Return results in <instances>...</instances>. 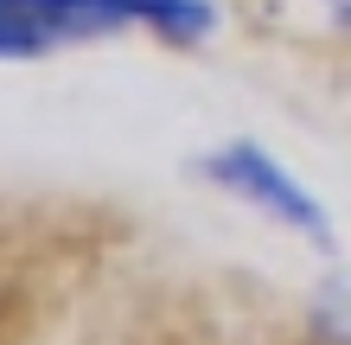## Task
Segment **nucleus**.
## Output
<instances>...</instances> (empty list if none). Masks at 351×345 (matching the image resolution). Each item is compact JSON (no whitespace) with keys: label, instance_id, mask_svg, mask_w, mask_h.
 <instances>
[{"label":"nucleus","instance_id":"obj_1","mask_svg":"<svg viewBox=\"0 0 351 345\" xmlns=\"http://www.w3.org/2000/svg\"><path fill=\"white\" fill-rule=\"evenodd\" d=\"M198 173L211 179L217 192H230L237 205L262 211L268 224L294 230L300 243H313V250H332V217H326V205H319V198L281 167L275 154L262 147V141H223V147H211V154L198 160Z\"/></svg>","mask_w":351,"mask_h":345},{"label":"nucleus","instance_id":"obj_2","mask_svg":"<svg viewBox=\"0 0 351 345\" xmlns=\"http://www.w3.org/2000/svg\"><path fill=\"white\" fill-rule=\"evenodd\" d=\"M32 7L58 38H96V32H121V26H147L167 45H204L217 32L211 0H32Z\"/></svg>","mask_w":351,"mask_h":345},{"label":"nucleus","instance_id":"obj_3","mask_svg":"<svg viewBox=\"0 0 351 345\" xmlns=\"http://www.w3.org/2000/svg\"><path fill=\"white\" fill-rule=\"evenodd\" d=\"M58 45V32L38 19L32 0H0V64H26Z\"/></svg>","mask_w":351,"mask_h":345}]
</instances>
